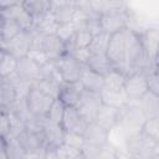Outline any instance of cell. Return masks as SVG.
Returning a JSON list of instances; mask_svg holds the SVG:
<instances>
[{
  "label": "cell",
  "mask_w": 159,
  "mask_h": 159,
  "mask_svg": "<svg viewBox=\"0 0 159 159\" xmlns=\"http://www.w3.org/2000/svg\"><path fill=\"white\" fill-rule=\"evenodd\" d=\"M145 118L139 108L138 101L129 99V102L118 109V124L125 130L128 137L140 133Z\"/></svg>",
  "instance_id": "6da1fadb"
},
{
  "label": "cell",
  "mask_w": 159,
  "mask_h": 159,
  "mask_svg": "<svg viewBox=\"0 0 159 159\" xmlns=\"http://www.w3.org/2000/svg\"><path fill=\"white\" fill-rule=\"evenodd\" d=\"M31 48H39L41 50L50 61H56L63 55H66L65 51V43L56 36V35H48V36H41L34 34V41Z\"/></svg>",
  "instance_id": "7a4b0ae2"
},
{
  "label": "cell",
  "mask_w": 159,
  "mask_h": 159,
  "mask_svg": "<svg viewBox=\"0 0 159 159\" xmlns=\"http://www.w3.org/2000/svg\"><path fill=\"white\" fill-rule=\"evenodd\" d=\"M55 65H56L58 76L63 83L78 82L86 67V65L80 63L71 55H63L62 57L55 61Z\"/></svg>",
  "instance_id": "3957f363"
},
{
  "label": "cell",
  "mask_w": 159,
  "mask_h": 159,
  "mask_svg": "<svg viewBox=\"0 0 159 159\" xmlns=\"http://www.w3.org/2000/svg\"><path fill=\"white\" fill-rule=\"evenodd\" d=\"M34 41V32L31 30H24L14 39L5 41L2 43V51L11 55L16 60L26 57L29 51L32 47Z\"/></svg>",
  "instance_id": "277c9868"
},
{
  "label": "cell",
  "mask_w": 159,
  "mask_h": 159,
  "mask_svg": "<svg viewBox=\"0 0 159 159\" xmlns=\"http://www.w3.org/2000/svg\"><path fill=\"white\" fill-rule=\"evenodd\" d=\"M125 47H127V29L111 35L106 56L117 70H119L123 66L125 57Z\"/></svg>",
  "instance_id": "5b68a950"
},
{
  "label": "cell",
  "mask_w": 159,
  "mask_h": 159,
  "mask_svg": "<svg viewBox=\"0 0 159 159\" xmlns=\"http://www.w3.org/2000/svg\"><path fill=\"white\" fill-rule=\"evenodd\" d=\"M101 106H102V101H101L99 93L83 91L78 103L76 104V108L80 112L81 117L87 123H92L94 122V118Z\"/></svg>",
  "instance_id": "8992f818"
},
{
  "label": "cell",
  "mask_w": 159,
  "mask_h": 159,
  "mask_svg": "<svg viewBox=\"0 0 159 159\" xmlns=\"http://www.w3.org/2000/svg\"><path fill=\"white\" fill-rule=\"evenodd\" d=\"M25 99H26L29 112L32 116H37V117H46L52 102L55 101L35 87H31Z\"/></svg>",
  "instance_id": "52a82bcc"
},
{
  "label": "cell",
  "mask_w": 159,
  "mask_h": 159,
  "mask_svg": "<svg viewBox=\"0 0 159 159\" xmlns=\"http://www.w3.org/2000/svg\"><path fill=\"white\" fill-rule=\"evenodd\" d=\"M16 139L19 140L20 145L25 150L29 158H39L43 153V145H42V138L40 133H35L29 129H24Z\"/></svg>",
  "instance_id": "ba28073f"
},
{
  "label": "cell",
  "mask_w": 159,
  "mask_h": 159,
  "mask_svg": "<svg viewBox=\"0 0 159 159\" xmlns=\"http://www.w3.org/2000/svg\"><path fill=\"white\" fill-rule=\"evenodd\" d=\"M123 89L127 93L129 99L138 101L144 93L148 92V82H147L145 75L142 72L129 73L125 77Z\"/></svg>",
  "instance_id": "9c48e42d"
},
{
  "label": "cell",
  "mask_w": 159,
  "mask_h": 159,
  "mask_svg": "<svg viewBox=\"0 0 159 159\" xmlns=\"http://www.w3.org/2000/svg\"><path fill=\"white\" fill-rule=\"evenodd\" d=\"M128 11L127 12H108V14L99 15L101 31L108 35H113V34H117L124 30L127 27Z\"/></svg>",
  "instance_id": "30bf717a"
},
{
  "label": "cell",
  "mask_w": 159,
  "mask_h": 159,
  "mask_svg": "<svg viewBox=\"0 0 159 159\" xmlns=\"http://www.w3.org/2000/svg\"><path fill=\"white\" fill-rule=\"evenodd\" d=\"M63 137H65V130L62 129L61 124H55L47 120V123L45 124L41 132L43 149L56 150L58 147L63 144Z\"/></svg>",
  "instance_id": "8fae6325"
},
{
  "label": "cell",
  "mask_w": 159,
  "mask_h": 159,
  "mask_svg": "<svg viewBox=\"0 0 159 159\" xmlns=\"http://www.w3.org/2000/svg\"><path fill=\"white\" fill-rule=\"evenodd\" d=\"M12 76H15L17 80H20L22 82H26V83H30L31 86H34L36 83V81L40 80V77H41L40 66L34 63L27 57H22L20 60H17L16 70L12 73Z\"/></svg>",
  "instance_id": "7c38bea8"
},
{
  "label": "cell",
  "mask_w": 159,
  "mask_h": 159,
  "mask_svg": "<svg viewBox=\"0 0 159 159\" xmlns=\"http://www.w3.org/2000/svg\"><path fill=\"white\" fill-rule=\"evenodd\" d=\"M87 124L88 123L81 117L76 107H65L63 117L61 120V127L65 132H72L83 135Z\"/></svg>",
  "instance_id": "4fadbf2b"
},
{
  "label": "cell",
  "mask_w": 159,
  "mask_h": 159,
  "mask_svg": "<svg viewBox=\"0 0 159 159\" xmlns=\"http://www.w3.org/2000/svg\"><path fill=\"white\" fill-rule=\"evenodd\" d=\"M1 17L14 20L16 24L20 25V27L22 30H31V27L34 25L32 16L24 9L21 1H16L12 6L4 9L1 12Z\"/></svg>",
  "instance_id": "5bb4252c"
},
{
  "label": "cell",
  "mask_w": 159,
  "mask_h": 159,
  "mask_svg": "<svg viewBox=\"0 0 159 159\" xmlns=\"http://www.w3.org/2000/svg\"><path fill=\"white\" fill-rule=\"evenodd\" d=\"M51 15L57 24H68L77 12L76 1H51Z\"/></svg>",
  "instance_id": "9a60e30c"
},
{
  "label": "cell",
  "mask_w": 159,
  "mask_h": 159,
  "mask_svg": "<svg viewBox=\"0 0 159 159\" xmlns=\"http://www.w3.org/2000/svg\"><path fill=\"white\" fill-rule=\"evenodd\" d=\"M83 87L81 86L80 82H73V83H62L58 98L65 107H76L78 103L82 93H83Z\"/></svg>",
  "instance_id": "2e32d148"
},
{
  "label": "cell",
  "mask_w": 159,
  "mask_h": 159,
  "mask_svg": "<svg viewBox=\"0 0 159 159\" xmlns=\"http://www.w3.org/2000/svg\"><path fill=\"white\" fill-rule=\"evenodd\" d=\"M138 104L145 119L159 117V94L148 91L138 99Z\"/></svg>",
  "instance_id": "e0dca14e"
},
{
  "label": "cell",
  "mask_w": 159,
  "mask_h": 159,
  "mask_svg": "<svg viewBox=\"0 0 159 159\" xmlns=\"http://www.w3.org/2000/svg\"><path fill=\"white\" fill-rule=\"evenodd\" d=\"M140 43L143 46V50L145 55L157 61V52H158V40H159V34L157 27H148L144 32L139 35Z\"/></svg>",
  "instance_id": "ac0fdd59"
},
{
  "label": "cell",
  "mask_w": 159,
  "mask_h": 159,
  "mask_svg": "<svg viewBox=\"0 0 159 159\" xmlns=\"http://www.w3.org/2000/svg\"><path fill=\"white\" fill-rule=\"evenodd\" d=\"M99 96H101L102 104L116 108V109H120L129 102V98L124 92V89H104L103 88Z\"/></svg>",
  "instance_id": "d6986e66"
},
{
  "label": "cell",
  "mask_w": 159,
  "mask_h": 159,
  "mask_svg": "<svg viewBox=\"0 0 159 159\" xmlns=\"http://www.w3.org/2000/svg\"><path fill=\"white\" fill-rule=\"evenodd\" d=\"M94 123L104 130L112 129L118 123V109L102 104L94 118Z\"/></svg>",
  "instance_id": "ffe728a7"
},
{
  "label": "cell",
  "mask_w": 159,
  "mask_h": 159,
  "mask_svg": "<svg viewBox=\"0 0 159 159\" xmlns=\"http://www.w3.org/2000/svg\"><path fill=\"white\" fill-rule=\"evenodd\" d=\"M78 82L81 83L83 89L88 91V92L101 93V91L103 89V76L93 72L87 66L84 67V70H83Z\"/></svg>",
  "instance_id": "44dd1931"
},
{
  "label": "cell",
  "mask_w": 159,
  "mask_h": 159,
  "mask_svg": "<svg viewBox=\"0 0 159 159\" xmlns=\"http://www.w3.org/2000/svg\"><path fill=\"white\" fill-rule=\"evenodd\" d=\"M107 134L108 132L102 129L99 125H97L94 122L88 123L86 127V130L83 133L84 143L94 145V147H102L107 143Z\"/></svg>",
  "instance_id": "7402d4cb"
},
{
  "label": "cell",
  "mask_w": 159,
  "mask_h": 159,
  "mask_svg": "<svg viewBox=\"0 0 159 159\" xmlns=\"http://www.w3.org/2000/svg\"><path fill=\"white\" fill-rule=\"evenodd\" d=\"M16 99V92L10 80L0 77V112H9Z\"/></svg>",
  "instance_id": "603a6c76"
},
{
  "label": "cell",
  "mask_w": 159,
  "mask_h": 159,
  "mask_svg": "<svg viewBox=\"0 0 159 159\" xmlns=\"http://www.w3.org/2000/svg\"><path fill=\"white\" fill-rule=\"evenodd\" d=\"M58 27V24L53 19V16L50 14L37 19L34 21V25L31 27V31L35 35H41V36H48V35H55L56 30Z\"/></svg>",
  "instance_id": "cb8c5ba5"
},
{
  "label": "cell",
  "mask_w": 159,
  "mask_h": 159,
  "mask_svg": "<svg viewBox=\"0 0 159 159\" xmlns=\"http://www.w3.org/2000/svg\"><path fill=\"white\" fill-rule=\"evenodd\" d=\"M62 81L58 78H52V77H40V80L36 81V83L32 86L45 93L46 96L51 97L52 99H57L60 94V89L62 86Z\"/></svg>",
  "instance_id": "d4e9b609"
},
{
  "label": "cell",
  "mask_w": 159,
  "mask_h": 159,
  "mask_svg": "<svg viewBox=\"0 0 159 159\" xmlns=\"http://www.w3.org/2000/svg\"><path fill=\"white\" fill-rule=\"evenodd\" d=\"M93 11L98 15L108 14V12H127L128 5L124 1H109V0H99V1H89Z\"/></svg>",
  "instance_id": "484cf974"
},
{
  "label": "cell",
  "mask_w": 159,
  "mask_h": 159,
  "mask_svg": "<svg viewBox=\"0 0 159 159\" xmlns=\"http://www.w3.org/2000/svg\"><path fill=\"white\" fill-rule=\"evenodd\" d=\"M24 9L32 16L34 21L50 14L51 11V1L48 0H26L21 1Z\"/></svg>",
  "instance_id": "4316f807"
},
{
  "label": "cell",
  "mask_w": 159,
  "mask_h": 159,
  "mask_svg": "<svg viewBox=\"0 0 159 159\" xmlns=\"http://www.w3.org/2000/svg\"><path fill=\"white\" fill-rule=\"evenodd\" d=\"M86 66L89 70H92L93 72H96L103 77L107 73H109L112 70H114L113 63L108 60V57L106 55H91Z\"/></svg>",
  "instance_id": "83f0119b"
},
{
  "label": "cell",
  "mask_w": 159,
  "mask_h": 159,
  "mask_svg": "<svg viewBox=\"0 0 159 159\" xmlns=\"http://www.w3.org/2000/svg\"><path fill=\"white\" fill-rule=\"evenodd\" d=\"M2 143H4V148L6 152L7 159H29L27 154L20 145L16 137L7 135L6 138L2 139Z\"/></svg>",
  "instance_id": "f1b7e54d"
},
{
  "label": "cell",
  "mask_w": 159,
  "mask_h": 159,
  "mask_svg": "<svg viewBox=\"0 0 159 159\" xmlns=\"http://www.w3.org/2000/svg\"><path fill=\"white\" fill-rule=\"evenodd\" d=\"M125 77L127 76L122 71L114 68L103 77V88L104 89H123Z\"/></svg>",
  "instance_id": "f546056e"
},
{
  "label": "cell",
  "mask_w": 159,
  "mask_h": 159,
  "mask_svg": "<svg viewBox=\"0 0 159 159\" xmlns=\"http://www.w3.org/2000/svg\"><path fill=\"white\" fill-rule=\"evenodd\" d=\"M21 31H24L19 24H16L14 20L10 19H4L1 20L0 24V36L2 39V41H9L11 39H14L15 36H17Z\"/></svg>",
  "instance_id": "4dcf8cb0"
},
{
  "label": "cell",
  "mask_w": 159,
  "mask_h": 159,
  "mask_svg": "<svg viewBox=\"0 0 159 159\" xmlns=\"http://www.w3.org/2000/svg\"><path fill=\"white\" fill-rule=\"evenodd\" d=\"M109 37H111V35L104 34V32H99V34L94 35L91 41V45L88 47L89 52L92 55H106Z\"/></svg>",
  "instance_id": "1f68e13d"
},
{
  "label": "cell",
  "mask_w": 159,
  "mask_h": 159,
  "mask_svg": "<svg viewBox=\"0 0 159 159\" xmlns=\"http://www.w3.org/2000/svg\"><path fill=\"white\" fill-rule=\"evenodd\" d=\"M17 60L12 57L11 55L4 52L1 60H0V77L1 78H9L16 70Z\"/></svg>",
  "instance_id": "d6a6232c"
},
{
  "label": "cell",
  "mask_w": 159,
  "mask_h": 159,
  "mask_svg": "<svg viewBox=\"0 0 159 159\" xmlns=\"http://www.w3.org/2000/svg\"><path fill=\"white\" fill-rule=\"evenodd\" d=\"M140 133L145 135L147 138L158 142L159 139V117L158 118H152V119H145Z\"/></svg>",
  "instance_id": "836d02e7"
},
{
  "label": "cell",
  "mask_w": 159,
  "mask_h": 159,
  "mask_svg": "<svg viewBox=\"0 0 159 159\" xmlns=\"http://www.w3.org/2000/svg\"><path fill=\"white\" fill-rule=\"evenodd\" d=\"M63 112H65V106L60 99H55L46 114V118L48 122L55 123V124H61L62 117H63Z\"/></svg>",
  "instance_id": "e575fe53"
},
{
  "label": "cell",
  "mask_w": 159,
  "mask_h": 159,
  "mask_svg": "<svg viewBox=\"0 0 159 159\" xmlns=\"http://www.w3.org/2000/svg\"><path fill=\"white\" fill-rule=\"evenodd\" d=\"M63 144L70 147V148L81 150L82 147L84 145V139H83V135H81V134L72 133V132H65Z\"/></svg>",
  "instance_id": "d590c367"
},
{
  "label": "cell",
  "mask_w": 159,
  "mask_h": 159,
  "mask_svg": "<svg viewBox=\"0 0 159 159\" xmlns=\"http://www.w3.org/2000/svg\"><path fill=\"white\" fill-rule=\"evenodd\" d=\"M75 34H76V31H75L72 24L68 22V24H58V27H57L55 35H56L63 43H66V42H68V41H71V40L73 39Z\"/></svg>",
  "instance_id": "8d00e7d4"
},
{
  "label": "cell",
  "mask_w": 159,
  "mask_h": 159,
  "mask_svg": "<svg viewBox=\"0 0 159 159\" xmlns=\"http://www.w3.org/2000/svg\"><path fill=\"white\" fill-rule=\"evenodd\" d=\"M93 39V35L88 31H80L76 32L73 36V46L75 50L78 48H88L91 45V41Z\"/></svg>",
  "instance_id": "74e56055"
},
{
  "label": "cell",
  "mask_w": 159,
  "mask_h": 159,
  "mask_svg": "<svg viewBox=\"0 0 159 159\" xmlns=\"http://www.w3.org/2000/svg\"><path fill=\"white\" fill-rule=\"evenodd\" d=\"M119 153L120 152L116 147H113L109 143H106L104 145L99 147L97 159H118Z\"/></svg>",
  "instance_id": "f35d334b"
},
{
  "label": "cell",
  "mask_w": 159,
  "mask_h": 159,
  "mask_svg": "<svg viewBox=\"0 0 159 159\" xmlns=\"http://www.w3.org/2000/svg\"><path fill=\"white\" fill-rule=\"evenodd\" d=\"M29 60H31L34 63H36L37 66H43L45 63H47L50 60L47 58V56L41 51V50H39V48H31L30 51H29V53H27V56H26Z\"/></svg>",
  "instance_id": "ab89813d"
},
{
  "label": "cell",
  "mask_w": 159,
  "mask_h": 159,
  "mask_svg": "<svg viewBox=\"0 0 159 159\" xmlns=\"http://www.w3.org/2000/svg\"><path fill=\"white\" fill-rule=\"evenodd\" d=\"M10 134V116L9 112H0V139Z\"/></svg>",
  "instance_id": "60d3db41"
},
{
  "label": "cell",
  "mask_w": 159,
  "mask_h": 159,
  "mask_svg": "<svg viewBox=\"0 0 159 159\" xmlns=\"http://www.w3.org/2000/svg\"><path fill=\"white\" fill-rule=\"evenodd\" d=\"M145 77H147V82H148V91L158 94L159 84H158V73H157V70L145 73Z\"/></svg>",
  "instance_id": "b9f144b4"
},
{
  "label": "cell",
  "mask_w": 159,
  "mask_h": 159,
  "mask_svg": "<svg viewBox=\"0 0 159 159\" xmlns=\"http://www.w3.org/2000/svg\"><path fill=\"white\" fill-rule=\"evenodd\" d=\"M91 55H92V53L89 52L88 48H78V50H75V51L71 53V56H72L75 60H77L80 63H82V65H87V62H88Z\"/></svg>",
  "instance_id": "7bdbcfd3"
},
{
  "label": "cell",
  "mask_w": 159,
  "mask_h": 159,
  "mask_svg": "<svg viewBox=\"0 0 159 159\" xmlns=\"http://www.w3.org/2000/svg\"><path fill=\"white\" fill-rule=\"evenodd\" d=\"M0 159H7V155H6V152L4 148V143L0 144Z\"/></svg>",
  "instance_id": "ee69618b"
},
{
  "label": "cell",
  "mask_w": 159,
  "mask_h": 159,
  "mask_svg": "<svg viewBox=\"0 0 159 159\" xmlns=\"http://www.w3.org/2000/svg\"><path fill=\"white\" fill-rule=\"evenodd\" d=\"M2 43H4V41L1 39V36H0V50H2Z\"/></svg>",
  "instance_id": "f6af8a7d"
},
{
  "label": "cell",
  "mask_w": 159,
  "mask_h": 159,
  "mask_svg": "<svg viewBox=\"0 0 159 159\" xmlns=\"http://www.w3.org/2000/svg\"><path fill=\"white\" fill-rule=\"evenodd\" d=\"M1 12H2V9L0 7V16H1Z\"/></svg>",
  "instance_id": "bcb514c9"
},
{
  "label": "cell",
  "mask_w": 159,
  "mask_h": 159,
  "mask_svg": "<svg viewBox=\"0 0 159 159\" xmlns=\"http://www.w3.org/2000/svg\"><path fill=\"white\" fill-rule=\"evenodd\" d=\"M1 20H2V17H1V16H0V24H1Z\"/></svg>",
  "instance_id": "7dc6e473"
},
{
  "label": "cell",
  "mask_w": 159,
  "mask_h": 159,
  "mask_svg": "<svg viewBox=\"0 0 159 159\" xmlns=\"http://www.w3.org/2000/svg\"><path fill=\"white\" fill-rule=\"evenodd\" d=\"M1 143H2V139H0V144H1Z\"/></svg>",
  "instance_id": "c3c4849f"
}]
</instances>
